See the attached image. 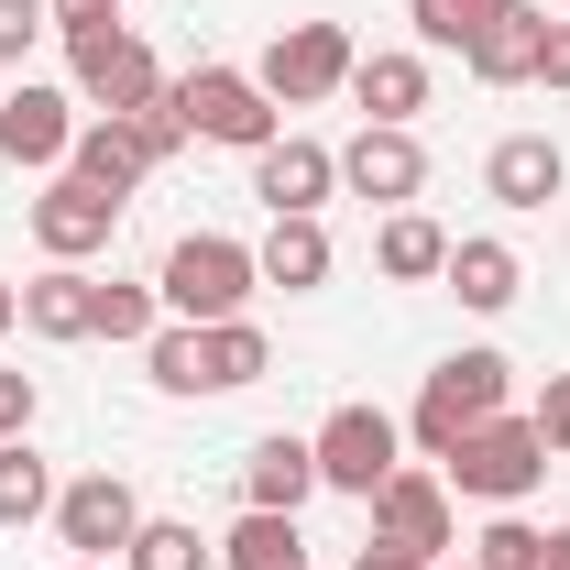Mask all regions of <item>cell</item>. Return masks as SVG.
Instances as JSON below:
<instances>
[{
  "instance_id": "1",
  "label": "cell",
  "mask_w": 570,
  "mask_h": 570,
  "mask_svg": "<svg viewBox=\"0 0 570 570\" xmlns=\"http://www.w3.org/2000/svg\"><path fill=\"white\" fill-rule=\"evenodd\" d=\"M56 33H67V67H77V99L99 110V121H132L165 99V67H154V45L121 33L110 11H56Z\"/></svg>"
},
{
  "instance_id": "2",
  "label": "cell",
  "mask_w": 570,
  "mask_h": 570,
  "mask_svg": "<svg viewBox=\"0 0 570 570\" xmlns=\"http://www.w3.org/2000/svg\"><path fill=\"white\" fill-rule=\"evenodd\" d=\"M253 285H264L253 242H230V230H187V242L165 253L154 296H165V318H187V330H219V318H242V296H253Z\"/></svg>"
},
{
  "instance_id": "3",
  "label": "cell",
  "mask_w": 570,
  "mask_h": 570,
  "mask_svg": "<svg viewBox=\"0 0 570 570\" xmlns=\"http://www.w3.org/2000/svg\"><path fill=\"white\" fill-rule=\"evenodd\" d=\"M439 483H450V494H483V504H527L538 483H549V439H538V417H483L450 461H439Z\"/></svg>"
},
{
  "instance_id": "4",
  "label": "cell",
  "mask_w": 570,
  "mask_h": 570,
  "mask_svg": "<svg viewBox=\"0 0 570 570\" xmlns=\"http://www.w3.org/2000/svg\"><path fill=\"white\" fill-rule=\"evenodd\" d=\"M504 373H515L504 352H450L428 373V395H417V450L428 461H450L483 417H504Z\"/></svg>"
},
{
  "instance_id": "5",
  "label": "cell",
  "mask_w": 570,
  "mask_h": 570,
  "mask_svg": "<svg viewBox=\"0 0 570 570\" xmlns=\"http://www.w3.org/2000/svg\"><path fill=\"white\" fill-rule=\"evenodd\" d=\"M176 121L198 142L264 154V142H275V99H264V77H242V67H187L176 77Z\"/></svg>"
},
{
  "instance_id": "6",
  "label": "cell",
  "mask_w": 570,
  "mask_h": 570,
  "mask_svg": "<svg viewBox=\"0 0 570 570\" xmlns=\"http://www.w3.org/2000/svg\"><path fill=\"white\" fill-rule=\"evenodd\" d=\"M253 77H264V99H275V110H307V99L352 88V33H341V22H285Z\"/></svg>"
},
{
  "instance_id": "7",
  "label": "cell",
  "mask_w": 570,
  "mask_h": 570,
  "mask_svg": "<svg viewBox=\"0 0 570 570\" xmlns=\"http://www.w3.org/2000/svg\"><path fill=\"white\" fill-rule=\"evenodd\" d=\"M307 450H318V483H330V494H352V504H373L395 472H406V461H395V417H384V406H341Z\"/></svg>"
},
{
  "instance_id": "8",
  "label": "cell",
  "mask_w": 570,
  "mask_h": 570,
  "mask_svg": "<svg viewBox=\"0 0 570 570\" xmlns=\"http://www.w3.org/2000/svg\"><path fill=\"white\" fill-rule=\"evenodd\" d=\"M341 187H352V198H373V209H406V198L428 187L417 132H406V121H362V132L341 142Z\"/></svg>"
},
{
  "instance_id": "9",
  "label": "cell",
  "mask_w": 570,
  "mask_h": 570,
  "mask_svg": "<svg viewBox=\"0 0 570 570\" xmlns=\"http://www.w3.org/2000/svg\"><path fill=\"white\" fill-rule=\"evenodd\" d=\"M142 527V494L121 483V472H88V483H67L56 494V538H67L77 560H121Z\"/></svg>"
},
{
  "instance_id": "10",
  "label": "cell",
  "mask_w": 570,
  "mask_h": 570,
  "mask_svg": "<svg viewBox=\"0 0 570 570\" xmlns=\"http://www.w3.org/2000/svg\"><path fill=\"white\" fill-rule=\"evenodd\" d=\"M0 154H11V165H33V176H67V154H77V99L22 77V88L0 99Z\"/></svg>"
},
{
  "instance_id": "11",
  "label": "cell",
  "mask_w": 570,
  "mask_h": 570,
  "mask_svg": "<svg viewBox=\"0 0 570 570\" xmlns=\"http://www.w3.org/2000/svg\"><path fill=\"white\" fill-rule=\"evenodd\" d=\"M341 187V154L330 142H307V132H275L264 154H253V198L275 219H318V198Z\"/></svg>"
},
{
  "instance_id": "12",
  "label": "cell",
  "mask_w": 570,
  "mask_h": 570,
  "mask_svg": "<svg viewBox=\"0 0 570 570\" xmlns=\"http://www.w3.org/2000/svg\"><path fill=\"white\" fill-rule=\"evenodd\" d=\"M373 538H395V549H417V560H450V549H461L450 483H439V472H395V483L373 494Z\"/></svg>"
},
{
  "instance_id": "13",
  "label": "cell",
  "mask_w": 570,
  "mask_h": 570,
  "mask_svg": "<svg viewBox=\"0 0 570 570\" xmlns=\"http://www.w3.org/2000/svg\"><path fill=\"white\" fill-rule=\"evenodd\" d=\"M110 230H121V198H99L88 176H56V187L33 198V242H45L56 264H88Z\"/></svg>"
},
{
  "instance_id": "14",
  "label": "cell",
  "mask_w": 570,
  "mask_h": 570,
  "mask_svg": "<svg viewBox=\"0 0 570 570\" xmlns=\"http://www.w3.org/2000/svg\"><path fill=\"white\" fill-rule=\"evenodd\" d=\"M560 176H570V154H560L549 132H504L494 165H483V187H494L504 209H549V198H560Z\"/></svg>"
},
{
  "instance_id": "15",
  "label": "cell",
  "mask_w": 570,
  "mask_h": 570,
  "mask_svg": "<svg viewBox=\"0 0 570 570\" xmlns=\"http://www.w3.org/2000/svg\"><path fill=\"white\" fill-rule=\"evenodd\" d=\"M22 330L33 341H99V275H77V264L33 275L22 285Z\"/></svg>"
},
{
  "instance_id": "16",
  "label": "cell",
  "mask_w": 570,
  "mask_h": 570,
  "mask_svg": "<svg viewBox=\"0 0 570 570\" xmlns=\"http://www.w3.org/2000/svg\"><path fill=\"white\" fill-rule=\"evenodd\" d=\"M538 45H549V11H527V0H515L504 22L472 33V56H461V67L483 77V88H527V77H538Z\"/></svg>"
},
{
  "instance_id": "17",
  "label": "cell",
  "mask_w": 570,
  "mask_h": 570,
  "mask_svg": "<svg viewBox=\"0 0 570 570\" xmlns=\"http://www.w3.org/2000/svg\"><path fill=\"white\" fill-rule=\"evenodd\" d=\"M67 176H88L99 198H132L142 176H154V154H142L132 121H77V154H67Z\"/></svg>"
},
{
  "instance_id": "18",
  "label": "cell",
  "mask_w": 570,
  "mask_h": 570,
  "mask_svg": "<svg viewBox=\"0 0 570 570\" xmlns=\"http://www.w3.org/2000/svg\"><path fill=\"white\" fill-rule=\"evenodd\" d=\"M242 494L264 504V515H296V504L318 494V450H307V439H264V450L242 461Z\"/></svg>"
},
{
  "instance_id": "19",
  "label": "cell",
  "mask_w": 570,
  "mask_h": 570,
  "mask_svg": "<svg viewBox=\"0 0 570 570\" xmlns=\"http://www.w3.org/2000/svg\"><path fill=\"white\" fill-rule=\"evenodd\" d=\"M352 99H362V121H417L428 110V56H352Z\"/></svg>"
},
{
  "instance_id": "20",
  "label": "cell",
  "mask_w": 570,
  "mask_h": 570,
  "mask_svg": "<svg viewBox=\"0 0 570 570\" xmlns=\"http://www.w3.org/2000/svg\"><path fill=\"white\" fill-rule=\"evenodd\" d=\"M439 275H450V296H461L472 318H504V307H515V253H504V242H450Z\"/></svg>"
},
{
  "instance_id": "21",
  "label": "cell",
  "mask_w": 570,
  "mask_h": 570,
  "mask_svg": "<svg viewBox=\"0 0 570 570\" xmlns=\"http://www.w3.org/2000/svg\"><path fill=\"white\" fill-rule=\"evenodd\" d=\"M253 264H264V285H285V296H296V285H330V230H318V219H275V230L253 242Z\"/></svg>"
},
{
  "instance_id": "22",
  "label": "cell",
  "mask_w": 570,
  "mask_h": 570,
  "mask_svg": "<svg viewBox=\"0 0 570 570\" xmlns=\"http://www.w3.org/2000/svg\"><path fill=\"white\" fill-rule=\"evenodd\" d=\"M373 264H384L395 285H428L439 264H450V230H439V219H417V209H395L384 230H373Z\"/></svg>"
},
{
  "instance_id": "23",
  "label": "cell",
  "mask_w": 570,
  "mask_h": 570,
  "mask_svg": "<svg viewBox=\"0 0 570 570\" xmlns=\"http://www.w3.org/2000/svg\"><path fill=\"white\" fill-rule=\"evenodd\" d=\"M219 560H230V570H307V538H296V515L242 504V527L219 538Z\"/></svg>"
},
{
  "instance_id": "24",
  "label": "cell",
  "mask_w": 570,
  "mask_h": 570,
  "mask_svg": "<svg viewBox=\"0 0 570 570\" xmlns=\"http://www.w3.org/2000/svg\"><path fill=\"white\" fill-rule=\"evenodd\" d=\"M219 549L187 527V515H142L132 527V549H121V570H209Z\"/></svg>"
},
{
  "instance_id": "25",
  "label": "cell",
  "mask_w": 570,
  "mask_h": 570,
  "mask_svg": "<svg viewBox=\"0 0 570 570\" xmlns=\"http://www.w3.org/2000/svg\"><path fill=\"white\" fill-rule=\"evenodd\" d=\"M56 515V472L33 461V439H0V527H33Z\"/></svg>"
},
{
  "instance_id": "26",
  "label": "cell",
  "mask_w": 570,
  "mask_h": 570,
  "mask_svg": "<svg viewBox=\"0 0 570 570\" xmlns=\"http://www.w3.org/2000/svg\"><path fill=\"white\" fill-rule=\"evenodd\" d=\"M142 362H154V384H165V395H219V384H209V330H187V318H176V330H154Z\"/></svg>"
},
{
  "instance_id": "27",
  "label": "cell",
  "mask_w": 570,
  "mask_h": 570,
  "mask_svg": "<svg viewBox=\"0 0 570 570\" xmlns=\"http://www.w3.org/2000/svg\"><path fill=\"white\" fill-rule=\"evenodd\" d=\"M417 11V45H439V56H472V33L483 22H504L515 0H406Z\"/></svg>"
},
{
  "instance_id": "28",
  "label": "cell",
  "mask_w": 570,
  "mask_h": 570,
  "mask_svg": "<svg viewBox=\"0 0 570 570\" xmlns=\"http://www.w3.org/2000/svg\"><path fill=\"white\" fill-rule=\"evenodd\" d=\"M264 373H275V341H264L253 318H219L209 330V384L230 395V384H264Z\"/></svg>"
},
{
  "instance_id": "29",
  "label": "cell",
  "mask_w": 570,
  "mask_h": 570,
  "mask_svg": "<svg viewBox=\"0 0 570 570\" xmlns=\"http://www.w3.org/2000/svg\"><path fill=\"white\" fill-rule=\"evenodd\" d=\"M154 330H165L154 285H99V341H154Z\"/></svg>"
},
{
  "instance_id": "30",
  "label": "cell",
  "mask_w": 570,
  "mask_h": 570,
  "mask_svg": "<svg viewBox=\"0 0 570 570\" xmlns=\"http://www.w3.org/2000/svg\"><path fill=\"white\" fill-rule=\"evenodd\" d=\"M472 560H483V570H527V560H538V527H527V515H494V527L472 538Z\"/></svg>"
},
{
  "instance_id": "31",
  "label": "cell",
  "mask_w": 570,
  "mask_h": 570,
  "mask_svg": "<svg viewBox=\"0 0 570 570\" xmlns=\"http://www.w3.org/2000/svg\"><path fill=\"white\" fill-rule=\"evenodd\" d=\"M33 33H45V0H0V67H22Z\"/></svg>"
},
{
  "instance_id": "32",
  "label": "cell",
  "mask_w": 570,
  "mask_h": 570,
  "mask_svg": "<svg viewBox=\"0 0 570 570\" xmlns=\"http://www.w3.org/2000/svg\"><path fill=\"white\" fill-rule=\"evenodd\" d=\"M538 439H549V461L570 450V373H549V395H538Z\"/></svg>"
},
{
  "instance_id": "33",
  "label": "cell",
  "mask_w": 570,
  "mask_h": 570,
  "mask_svg": "<svg viewBox=\"0 0 570 570\" xmlns=\"http://www.w3.org/2000/svg\"><path fill=\"white\" fill-rule=\"evenodd\" d=\"M0 439H33V373H0Z\"/></svg>"
},
{
  "instance_id": "34",
  "label": "cell",
  "mask_w": 570,
  "mask_h": 570,
  "mask_svg": "<svg viewBox=\"0 0 570 570\" xmlns=\"http://www.w3.org/2000/svg\"><path fill=\"white\" fill-rule=\"evenodd\" d=\"M538 77H549V88H570V22H549V45H538Z\"/></svg>"
},
{
  "instance_id": "35",
  "label": "cell",
  "mask_w": 570,
  "mask_h": 570,
  "mask_svg": "<svg viewBox=\"0 0 570 570\" xmlns=\"http://www.w3.org/2000/svg\"><path fill=\"white\" fill-rule=\"evenodd\" d=\"M352 570H428V560H417V549H395V538H373V549H362Z\"/></svg>"
},
{
  "instance_id": "36",
  "label": "cell",
  "mask_w": 570,
  "mask_h": 570,
  "mask_svg": "<svg viewBox=\"0 0 570 570\" xmlns=\"http://www.w3.org/2000/svg\"><path fill=\"white\" fill-rule=\"evenodd\" d=\"M527 570H570V527H549V538H538V560Z\"/></svg>"
},
{
  "instance_id": "37",
  "label": "cell",
  "mask_w": 570,
  "mask_h": 570,
  "mask_svg": "<svg viewBox=\"0 0 570 570\" xmlns=\"http://www.w3.org/2000/svg\"><path fill=\"white\" fill-rule=\"evenodd\" d=\"M11 318H22V285H0V330H11Z\"/></svg>"
},
{
  "instance_id": "38",
  "label": "cell",
  "mask_w": 570,
  "mask_h": 570,
  "mask_svg": "<svg viewBox=\"0 0 570 570\" xmlns=\"http://www.w3.org/2000/svg\"><path fill=\"white\" fill-rule=\"evenodd\" d=\"M56 11H121V0H56Z\"/></svg>"
},
{
  "instance_id": "39",
  "label": "cell",
  "mask_w": 570,
  "mask_h": 570,
  "mask_svg": "<svg viewBox=\"0 0 570 570\" xmlns=\"http://www.w3.org/2000/svg\"><path fill=\"white\" fill-rule=\"evenodd\" d=\"M428 570H483V560H428Z\"/></svg>"
},
{
  "instance_id": "40",
  "label": "cell",
  "mask_w": 570,
  "mask_h": 570,
  "mask_svg": "<svg viewBox=\"0 0 570 570\" xmlns=\"http://www.w3.org/2000/svg\"><path fill=\"white\" fill-rule=\"evenodd\" d=\"M67 570H99V560H67Z\"/></svg>"
}]
</instances>
